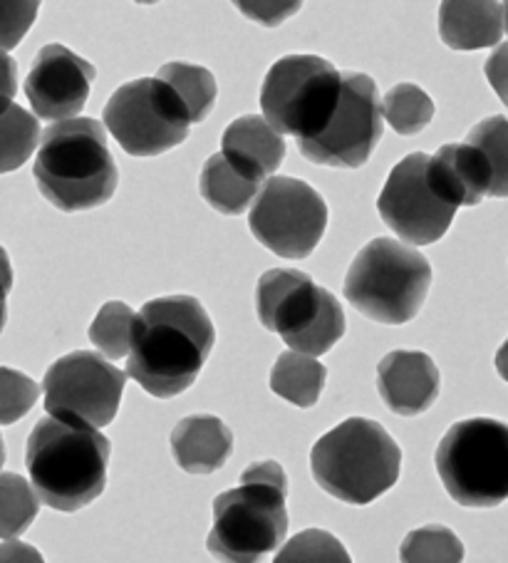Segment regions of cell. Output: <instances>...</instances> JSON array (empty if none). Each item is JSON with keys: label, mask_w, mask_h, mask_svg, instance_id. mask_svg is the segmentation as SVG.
<instances>
[{"label": "cell", "mask_w": 508, "mask_h": 563, "mask_svg": "<svg viewBox=\"0 0 508 563\" xmlns=\"http://www.w3.org/2000/svg\"><path fill=\"white\" fill-rule=\"evenodd\" d=\"M217 343L207 310L191 296H162L144 303L134 320L126 375L144 393L169 400L197 383Z\"/></svg>", "instance_id": "1"}, {"label": "cell", "mask_w": 508, "mask_h": 563, "mask_svg": "<svg viewBox=\"0 0 508 563\" xmlns=\"http://www.w3.org/2000/svg\"><path fill=\"white\" fill-rule=\"evenodd\" d=\"M112 442L97 427L47 415L27 437L25 467L43 504L73 514L107 487Z\"/></svg>", "instance_id": "2"}, {"label": "cell", "mask_w": 508, "mask_h": 563, "mask_svg": "<svg viewBox=\"0 0 508 563\" xmlns=\"http://www.w3.org/2000/svg\"><path fill=\"white\" fill-rule=\"evenodd\" d=\"M33 177L43 197L65 213L102 207L120 184L107 132L90 118L60 120L43 132Z\"/></svg>", "instance_id": "3"}, {"label": "cell", "mask_w": 508, "mask_h": 563, "mask_svg": "<svg viewBox=\"0 0 508 563\" xmlns=\"http://www.w3.org/2000/svg\"><path fill=\"white\" fill-rule=\"evenodd\" d=\"M288 477L278 462L243 470L241 484L213 501L207 547L213 559L253 563L276 551L288 533Z\"/></svg>", "instance_id": "4"}, {"label": "cell", "mask_w": 508, "mask_h": 563, "mask_svg": "<svg viewBox=\"0 0 508 563\" xmlns=\"http://www.w3.org/2000/svg\"><path fill=\"white\" fill-rule=\"evenodd\" d=\"M310 470L330 497L365 507L397 484L402 450L379 422L350 417L316 442Z\"/></svg>", "instance_id": "5"}, {"label": "cell", "mask_w": 508, "mask_h": 563, "mask_svg": "<svg viewBox=\"0 0 508 563\" xmlns=\"http://www.w3.org/2000/svg\"><path fill=\"white\" fill-rule=\"evenodd\" d=\"M432 266L395 239H375L350 264L345 298L360 313L385 325H405L424 306Z\"/></svg>", "instance_id": "6"}, {"label": "cell", "mask_w": 508, "mask_h": 563, "mask_svg": "<svg viewBox=\"0 0 508 563\" xmlns=\"http://www.w3.org/2000/svg\"><path fill=\"white\" fill-rule=\"evenodd\" d=\"M256 313L263 328L306 355H325L345 335L340 300L300 271H266L256 288Z\"/></svg>", "instance_id": "7"}, {"label": "cell", "mask_w": 508, "mask_h": 563, "mask_svg": "<svg viewBox=\"0 0 508 563\" xmlns=\"http://www.w3.org/2000/svg\"><path fill=\"white\" fill-rule=\"evenodd\" d=\"M434 464L449 497L468 509H494L508 499V424L474 417L449 427Z\"/></svg>", "instance_id": "8"}, {"label": "cell", "mask_w": 508, "mask_h": 563, "mask_svg": "<svg viewBox=\"0 0 508 563\" xmlns=\"http://www.w3.org/2000/svg\"><path fill=\"white\" fill-rule=\"evenodd\" d=\"M343 92V73L325 57L286 55L270 67L261 87V110L280 134L296 140L325 130Z\"/></svg>", "instance_id": "9"}, {"label": "cell", "mask_w": 508, "mask_h": 563, "mask_svg": "<svg viewBox=\"0 0 508 563\" xmlns=\"http://www.w3.org/2000/svg\"><path fill=\"white\" fill-rule=\"evenodd\" d=\"M104 128L132 157H159L189 137L191 118L169 85L142 77L110 97Z\"/></svg>", "instance_id": "10"}, {"label": "cell", "mask_w": 508, "mask_h": 563, "mask_svg": "<svg viewBox=\"0 0 508 563\" xmlns=\"http://www.w3.org/2000/svg\"><path fill=\"white\" fill-rule=\"evenodd\" d=\"M385 114L377 85L365 73H343V92L325 130L298 140L302 157L320 167L357 169L383 140Z\"/></svg>", "instance_id": "11"}, {"label": "cell", "mask_w": 508, "mask_h": 563, "mask_svg": "<svg viewBox=\"0 0 508 563\" xmlns=\"http://www.w3.org/2000/svg\"><path fill=\"white\" fill-rule=\"evenodd\" d=\"M251 234L283 258H308L328 229V203L310 184L273 177L249 213Z\"/></svg>", "instance_id": "12"}, {"label": "cell", "mask_w": 508, "mask_h": 563, "mask_svg": "<svg viewBox=\"0 0 508 563\" xmlns=\"http://www.w3.org/2000/svg\"><path fill=\"white\" fill-rule=\"evenodd\" d=\"M126 377L130 375L97 353L77 351L65 355L45 373V412L100 430L120 412Z\"/></svg>", "instance_id": "13"}, {"label": "cell", "mask_w": 508, "mask_h": 563, "mask_svg": "<svg viewBox=\"0 0 508 563\" xmlns=\"http://www.w3.org/2000/svg\"><path fill=\"white\" fill-rule=\"evenodd\" d=\"M377 211L399 239L412 246L437 244L452 227L456 207L429 179V154L415 152L389 172Z\"/></svg>", "instance_id": "14"}, {"label": "cell", "mask_w": 508, "mask_h": 563, "mask_svg": "<svg viewBox=\"0 0 508 563\" xmlns=\"http://www.w3.org/2000/svg\"><path fill=\"white\" fill-rule=\"evenodd\" d=\"M95 77V65L75 55L70 47L45 45L27 73V102L41 120L60 122L77 118L85 110Z\"/></svg>", "instance_id": "15"}, {"label": "cell", "mask_w": 508, "mask_h": 563, "mask_svg": "<svg viewBox=\"0 0 508 563\" xmlns=\"http://www.w3.org/2000/svg\"><path fill=\"white\" fill-rule=\"evenodd\" d=\"M439 367L427 353L395 351L377 365L379 397L402 417L427 412L439 397Z\"/></svg>", "instance_id": "16"}, {"label": "cell", "mask_w": 508, "mask_h": 563, "mask_svg": "<svg viewBox=\"0 0 508 563\" xmlns=\"http://www.w3.org/2000/svg\"><path fill=\"white\" fill-rule=\"evenodd\" d=\"M429 179L454 207H476L492 189V169L474 144H444L429 157Z\"/></svg>", "instance_id": "17"}, {"label": "cell", "mask_w": 508, "mask_h": 563, "mask_svg": "<svg viewBox=\"0 0 508 563\" xmlns=\"http://www.w3.org/2000/svg\"><path fill=\"white\" fill-rule=\"evenodd\" d=\"M439 35L452 51H484L504 35V8L498 0H442Z\"/></svg>", "instance_id": "18"}, {"label": "cell", "mask_w": 508, "mask_h": 563, "mask_svg": "<svg viewBox=\"0 0 508 563\" xmlns=\"http://www.w3.org/2000/svg\"><path fill=\"white\" fill-rule=\"evenodd\" d=\"M172 452L184 472H219L233 452V432L213 415L184 417L172 432Z\"/></svg>", "instance_id": "19"}, {"label": "cell", "mask_w": 508, "mask_h": 563, "mask_svg": "<svg viewBox=\"0 0 508 563\" xmlns=\"http://www.w3.org/2000/svg\"><path fill=\"white\" fill-rule=\"evenodd\" d=\"M221 152L241 167L266 179L276 174L286 159V140L266 118L246 114V118L231 122L223 132Z\"/></svg>", "instance_id": "20"}, {"label": "cell", "mask_w": 508, "mask_h": 563, "mask_svg": "<svg viewBox=\"0 0 508 563\" xmlns=\"http://www.w3.org/2000/svg\"><path fill=\"white\" fill-rule=\"evenodd\" d=\"M261 187L263 177L229 159L223 152L207 159L199 177L201 197L211 209L227 213V217H239L246 211L251 201L258 197Z\"/></svg>", "instance_id": "21"}, {"label": "cell", "mask_w": 508, "mask_h": 563, "mask_svg": "<svg viewBox=\"0 0 508 563\" xmlns=\"http://www.w3.org/2000/svg\"><path fill=\"white\" fill-rule=\"evenodd\" d=\"M325 380L328 367L318 363L316 355L298 351L283 353L270 371V390L283 400L302 407V410H308L320 400Z\"/></svg>", "instance_id": "22"}, {"label": "cell", "mask_w": 508, "mask_h": 563, "mask_svg": "<svg viewBox=\"0 0 508 563\" xmlns=\"http://www.w3.org/2000/svg\"><path fill=\"white\" fill-rule=\"evenodd\" d=\"M156 77L177 92L181 104L187 107L191 124H199L209 118L213 104H217L219 87L217 77L207 67L189 63H166Z\"/></svg>", "instance_id": "23"}, {"label": "cell", "mask_w": 508, "mask_h": 563, "mask_svg": "<svg viewBox=\"0 0 508 563\" xmlns=\"http://www.w3.org/2000/svg\"><path fill=\"white\" fill-rule=\"evenodd\" d=\"M43 132L37 114H31L13 102L0 110V174L21 169L33 157Z\"/></svg>", "instance_id": "24"}, {"label": "cell", "mask_w": 508, "mask_h": 563, "mask_svg": "<svg viewBox=\"0 0 508 563\" xmlns=\"http://www.w3.org/2000/svg\"><path fill=\"white\" fill-rule=\"evenodd\" d=\"M383 114L389 128L402 137H409V134L422 132L434 120V102L422 87L402 82L385 95Z\"/></svg>", "instance_id": "25"}, {"label": "cell", "mask_w": 508, "mask_h": 563, "mask_svg": "<svg viewBox=\"0 0 508 563\" xmlns=\"http://www.w3.org/2000/svg\"><path fill=\"white\" fill-rule=\"evenodd\" d=\"M37 492L21 474H0V539H15L35 521Z\"/></svg>", "instance_id": "26"}, {"label": "cell", "mask_w": 508, "mask_h": 563, "mask_svg": "<svg viewBox=\"0 0 508 563\" xmlns=\"http://www.w3.org/2000/svg\"><path fill=\"white\" fill-rule=\"evenodd\" d=\"M134 320V310L122 300L104 303L90 325L92 345L110 361H122L132 351Z\"/></svg>", "instance_id": "27"}, {"label": "cell", "mask_w": 508, "mask_h": 563, "mask_svg": "<svg viewBox=\"0 0 508 563\" xmlns=\"http://www.w3.org/2000/svg\"><path fill=\"white\" fill-rule=\"evenodd\" d=\"M468 144L484 154L492 169V189L488 197L506 199L508 197V120L506 118H488L478 122L476 128L468 132Z\"/></svg>", "instance_id": "28"}, {"label": "cell", "mask_w": 508, "mask_h": 563, "mask_svg": "<svg viewBox=\"0 0 508 563\" xmlns=\"http://www.w3.org/2000/svg\"><path fill=\"white\" fill-rule=\"evenodd\" d=\"M399 559L412 561H462L464 559V543L459 541L454 531L446 527H422L409 533L405 539L402 549H399Z\"/></svg>", "instance_id": "29"}, {"label": "cell", "mask_w": 508, "mask_h": 563, "mask_svg": "<svg viewBox=\"0 0 508 563\" xmlns=\"http://www.w3.org/2000/svg\"><path fill=\"white\" fill-rule=\"evenodd\" d=\"M41 387L13 367H0V424H15L33 410Z\"/></svg>", "instance_id": "30"}, {"label": "cell", "mask_w": 508, "mask_h": 563, "mask_svg": "<svg viewBox=\"0 0 508 563\" xmlns=\"http://www.w3.org/2000/svg\"><path fill=\"white\" fill-rule=\"evenodd\" d=\"M278 563H290V561H340L347 563L350 553L345 551L343 543L335 537H330L328 531L322 529H308L298 533L296 539L286 543L278 556Z\"/></svg>", "instance_id": "31"}, {"label": "cell", "mask_w": 508, "mask_h": 563, "mask_svg": "<svg viewBox=\"0 0 508 563\" xmlns=\"http://www.w3.org/2000/svg\"><path fill=\"white\" fill-rule=\"evenodd\" d=\"M43 0H0V51H13L31 31Z\"/></svg>", "instance_id": "32"}, {"label": "cell", "mask_w": 508, "mask_h": 563, "mask_svg": "<svg viewBox=\"0 0 508 563\" xmlns=\"http://www.w3.org/2000/svg\"><path fill=\"white\" fill-rule=\"evenodd\" d=\"M231 3L243 18L263 27H278L302 8V0H231Z\"/></svg>", "instance_id": "33"}, {"label": "cell", "mask_w": 508, "mask_h": 563, "mask_svg": "<svg viewBox=\"0 0 508 563\" xmlns=\"http://www.w3.org/2000/svg\"><path fill=\"white\" fill-rule=\"evenodd\" d=\"M484 73L488 85H492L494 92L498 95V100L508 107V43L496 47L494 55L486 60Z\"/></svg>", "instance_id": "34"}, {"label": "cell", "mask_w": 508, "mask_h": 563, "mask_svg": "<svg viewBox=\"0 0 508 563\" xmlns=\"http://www.w3.org/2000/svg\"><path fill=\"white\" fill-rule=\"evenodd\" d=\"M18 92V65L8 51H0V110L13 102Z\"/></svg>", "instance_id": "35"}, {"label": "cell", "mask_w": 508, "mask_h": 563, "mask_svg": "<svg viewBox=\"0 0 508 563\" xmlns=\"http://www.w3.org/2000/svg\"><path fill=\"white\" fill-rule=\"evenodd\" d=\"M13 559L41 561L43 556L33 547H25V543H18V541H8L0 547V561H13Z\"/></svg>", "instance_id": "36"}, {"label": "cell", "mask_w": 508, "mask_h": 563, "mask_svg": "<svg viewBox=\"0 0 508 563\" xmlns=\"http://www.w3.org/2000/svg\"><path fill=\"white\" fill-rule=\"evenodd\" d=\"M13 290V266L8 258V251L0 246V303H5L8 294Z\"/></svg>", "instance_id": "37"}, {"label": "cell", "mask_w": 508, "mask_h": 563, "mask_svg": "<svg viewBox=\"0 0 508 563\" xmlns=\"http://www.w3.org/2000/svg\"><path fill=\"white\" fill-rule=\"evenodd\" d=\"M496 371L508 383V341L501 347H498V353H496Z\"/></svg>", "instance_id": "38"}, {"label": "cell", "mask_w": 508, "mask_h": 563, "mask_svg": "<svg viewBox=\"0 0 508 563\" xmlns=\"http://www.w3.org/2000/svg\"><path fill=\"white\" fill-rule=\"evenodd\" d=\"M5 320H8V306H5V303H0V333H3Z\"/></svg>", "instance_id": "39"}, {"label": "cell", "mask_w": 508, "mask_h": 563, "mask_svg": "<svg viewBox=\"0 0 508 563\" xmlns=\"http://www.w3.org/2000/svg\"><path fill=\"white\" fill-rule=\"evenodd\" d=\"M5 464V444H3V434H0V470H3Z\"/></svg>", "instance_id": "40"}, {"label": "cell", "mask_w": 508, "mask_h": 563, "mask_svg": "<svg viewBox=\"0 0 508 563\" xmlns=\"http://www.w3.org/2000/svg\"><path fill=\"white\" fill-rule=\"evenodd\" d=\"M504 27H506V33H508V0H504Z\"/></svg>", "instance_id": "41"}, {"label": "cell", "mask_w": 508, "mask_h": 563, "mask_svg": "<svg viewBox=\"0 0 508 563\" xmlns=\"http://www.w3.org/2000/svg\"><path fill=\"white\" fill-rule=\"evenodd\" d=\"M134 3H140V5H154V3H159V0H134Z\"/></svg>", "instance_id": "42"}]
</instances>
